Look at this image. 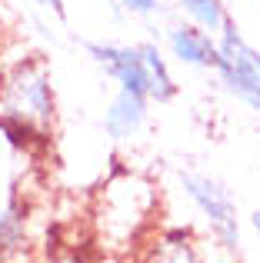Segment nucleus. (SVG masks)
Masks as SVG:
<instances>
[{"mask_svg": "<svg viewBox=\"0 0 260 263\" xmlns=\"http://www.w3.org/2000/svg\"><path fill=\"white\" fill-rule=\"evenodd\" d=\"M160 223V186L140 170H114L90 203L94 240L114 257L137 253Z\"/></svg>", "mask_w": 260, "mask_h": 263, "instance_id": "obj_1", "label": "nucleus"}, {"mask_svg": "<svg viewBox=\"0 0 260 263\" xmlns=\"http://www.w3.org/2000/svg\"><path fill=\"white\" fill-rule=\"evenodd\" d=\"M0 117L30 127L33 134L53 140L57 127V87L53 73L40 53H20L4 64V84H0Z\"/></svg>", "mask_w": 260, "mask_h": 263, "instance_id": "obj_2", "label": "nucleus"}, {"mask_svg": "<svg viewBox=\"0 0 260 263\" xmlns=\"http://www.w3.org/2000/svg\"><path fill=\"white\" fill-rule=\"evenodd\" d=\"M217 73L227 93H234L244 107L260 114V50L237 30L234 20L224 24L217 33Z\"/></svg>", "mask_w": 260, "mask_h": 263, "instance_id": "obj_3", "label": "nucleus"}, {"mask_svg": "<svg viewBox=\"0 0 260 263\" xmlns=\"http://www.w3.org/2000/svg\"><path fill=\"white\" fill-rule=\"evenodd\" d=\"M180 186L187 193V200L197 206V213L203 217V223L210 227V237L230 257H237L240 253V223H237V206L230 200V193L224 190V183L210 174L187 170V174H180Z\"/></svg>", "mask_w": 260, "mask_h": 263, "instance_id": "obj_4", "label": "nucleus"}, {"mask_svg": "<svg viewBox=\"0 0 260 263\" xmlns=\"http://www.w3.org/2000/svg\"><path fill=\"white\" fill-rule=\"evenodd\" d=\"M87 53H90L94 64L104 67V73L117 84V90H130V93H143L150 97L147 90V67H143L140 57V44L127 47V44H110V40H90L87 44Z\"/></svg>", "mask_w": 260, "mask_h": 263, "instance_id": "obj_5", "label": "nucleus"}, {"mask_svg": "<svg viewBox=\"0 0 260 263\" xmlns=\"http://www.w3.org/2000/svg\"><path fill=\"white\" fill-rule=\"evenodd\" d=\"M147 117H150V97L117 90L104 110V134L114 143H127L147 127Z\"/></svg>", "mask_w": 260, "mask_h": 263, "instance_id": "obj_6", "label": "nucleus"}, {"mask_svg": "<svg viewBox=\"0 0 260 263\" xmlns=\"http://www.w3.org/2000/svg\"><path fill=\"white\" fill-rule=\"evenodd\" d=\"M167 50L177 64L190 70H214L217 67V37L194 24H174L167 30Z\"/></svg>", "mask_w": 260, "mask_h": 263, "instance_id": "obj_7", "label": "nucleus"}, {"mask_svg": "<svg viewBox=\"0 0 260 263\" xmlns=\"http://www.w3.org/2000/svg\"><path fill=\"white\" fill-rule=\"evenodd\" d=\"M137 263H203L197 237L187 227H163L140 247Z\"/></svg>", "mask_w": 260, "mask_h": 263, "instance_id": "obj_8", "label": "nucleus"}, {"mask_svg": "<svg viewBox=\"0 0 260 263\" xmlns=\"http://www.w3.org/2000/svg\"><path fill=\"white\" fill-rule=\"evenodd\" d=\"M30 243V210L20 200L0 206V263H13Z\"/></svg>", "mask_w": 260, "mask_h": 263, "instance_id": "obj_9", "label": "nucleus"}, {"mask_svg": "<svg viewBox=\"0 0 260 263\" xmlns=\"http://www.w3.org/2000/svg\"><path fill=\"white\" fill-rule=\"evenodd\" d=\"M140 57H143V67H147V84H150V100L157 103H167L177 97V80H174V70H170V60L167 53L160 50L157 44H140Z\"/></svg>", "mask_w": 260, "mask_h": 263, "instance_id": "obj_10", "label": "nucleus"}, {"mask_svg": "<svg viewBox=\"0 0 260 263\" xmlns=\"http://www.w3.org/2000/svg\"><path fill=\"white\" fill-rule=\"evenodd\" d=\"M177 7H180V13L187 17V24L200 27V30L214 33V37L224 30V24L230 20L224 0H177Z\"/></svg>", "mask_w": 260, "mask_h": 263, "instance_id": "obj_11", "label": "nucleus"}, {"mask_svg": "<svg viewBox=\"0 0 260 263\" xmlns=\"http://www.w3.org/2000/svg\"><path fill=\"white\" fill-rule=\"evenodd\" d=\"M117 4L130 17H154V13H160V0H117Z\"/></svg>", "mask_w": 260, "mask_h": 263, "instance_id": "obj_12", "label": "nucleus"}, {"mask_svg": "<svg viewBox=\"0 0 260 263\" xmlns=\"http://www.w3.org/2000/svg\"><path fill=\"white\" fill-rule=\"evenodd\" d=\"M33 4H37V7H44V10H50L53 17H60V20L67 17V7H64V0H33Z\"/></svg>", "mask_w": 260, "mask_h": 263, "instance_id": "obj_13", "label": "nucleus"}, {"mask_svg": "<svg viewBox=\"0 0 260 263\" xmlns=\"http://www.w3.org/2000/svg\"><path fill=\"white\" fill-rule=\"evenodd\" d=\"M53 263H87V260L80 257V253H60V257L53 260Z\"/></svg>", "mask_w": 260, "mask_h": 263, "instance_id": "obj_14", "label": "nucleus"}, {"mask_svg": "<svg viewBox=\"0 0 260 263\" xmlns=\"http://www.w3.org/2000/svg\"><path fill=\"white\" fill-rule=\"evenodd\" d=\"M250 227H254V233L260 237V210H254V213H250Z\"/></svg>", "mask_w": 260, "mask_h": 263, "instance_id": "obj_15", "label": "nucleus"}, {"mask_svg": "<svg viewBox=\"0 0 260 263\" xmlns=\"http://www.w3.org/2000/svg\"><path fill=\"white\" fill-rule=\"evenodd\" d=\"M0 84H4V53H0Z\"/></svg>", "mask_w": 260, "mask_h": 263, "instance_id": "obj_16", "label": "nucleus"}]
</instances>
